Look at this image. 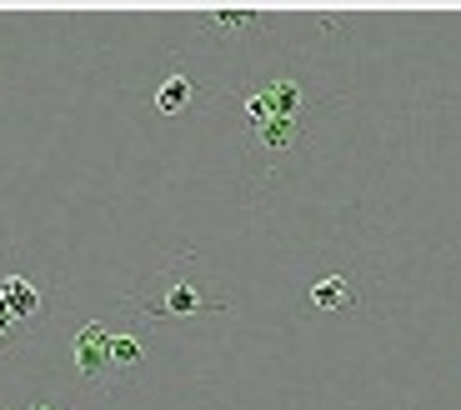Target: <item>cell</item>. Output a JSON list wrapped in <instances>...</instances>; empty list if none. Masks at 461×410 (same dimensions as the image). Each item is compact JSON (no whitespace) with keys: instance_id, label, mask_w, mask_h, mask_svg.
<instances>
[{"instance_id":"obj_3","label":"cell","mask_w":461,"mask_h":410,"mask_svg":"<svg viewBox=\"0 0 461 410\" xmlns=\"http://www.w3.org/2000/svg\"><path fill=\"white\" fill-rule=\"evenodd\" d=\"M0 310H5L15 325H31V320L46 310V296H41V285H35L31 275L11 271V275H0Z\"/></svg>"},{"instance_id":"obj_6","label":"cell","mask_w":461,"mask_h":410,"mask_svg":"<svg viewBox=\"0 0 461 410\" xmlns=\"http://www.w3.org/2000/svg\"><path fill=\"white\" fill-rule=\"evenodd\" d=\"M185 105H191V80H185V76L161 80V91H156V111H161V115H181Z\"/></svg>"},{"instance_id":"obj_5","label":"cell","mask_w":461,"mask_h":410,"mask_svg":"<svg viewBox=\"0 0 461 410\" xmlns=\"http://www.w3.org/2000/svg\"><path fill=\"white\" fill-rule=\"evenodd\" d=\"M201 21H206L211 35H236V31H256L261 15H256V11H206Z\"/></svg>"},{"instance_id":"obj_2","label":"cell","mask_w":461,"mask_h":410,"mask_svg":"<svg viewBox=\"0 0 461 410\" xmlns=\"http://www.w3.org/2000/svg\"><path fill=\"white\" fill-rule=\"evenodd\" d=\"M146 310H150V316H196V310H221V300L201 296L191 281H176V275H166L161 296H146Z\"/></svg>"},{"instance_id":"obj_7","label":"cell","mask_w":461,"mask_h":410,"mask_svg":"<svg viewBox=\"0 0 461 410\" xmlns=\"http://www.w3.org/2000/svg\"><path fill=\"white\" fill-rule=\"evenodd\" d=\"M140 355H146V341H140V335H111V365L115 370L140 365Z\"/></svg>"},{"instance_id":"obj_8","label":"cell","mask_w":461,"mask_h":410,"mask_svg":"<svg viewBox=\"0 0 461 410\" xmlns=\"http://www.w3.org/2000/svg\"><path fill=\"white\" fill-rule=\"evenodd\" d=\"M15 331H21V325H15V320L5 316V310H0V351H5V345L15 341Z\"/></svg>"},{"instance_id":"obj_9","label":"cell","mask_w":461,"mask_h":410,"mask_svg":"<svg viewBox=\"0 0 461 410\" xmlns=\"http://www.w3.org/2000/svg\"><path fill=\"white\" fill-rule=\"evenodd\" d=\"M31 410H56V406H46V400H41V406H31Z\"/></svg>"},{"instance_id":"obj_1","label":"cell","mask_w":461,"mask_h":410,"mask_svg":"<svg viewBox=\"0 0 461 410\" xmlns=\"http://www.w3.org/2000/svg\"><path fill=\"white\" fill-rule=\"evenodd\" d=\"M76 370H81V380H91V386H101V380L111 376V331L95 325V320L76 331Z\"/></svg>"},{"instance_id":"obj_4","label":"cell","mask_w":461,"mask_h":410,"mask_svg":"<svg viewBox=\"0 0 461 410\" xmlns=\"http://www.w3.org/2000/svg\"><path fill=\"white\" fill-rule=\"evenodd\" d=\"M312 306L316 310H346V306H357V285L346 281V275H326V281L312 285Z\"/></svg>"}]
</instances>
